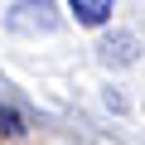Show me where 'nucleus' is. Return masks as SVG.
Returning <instances> with one entry per match:
<instances>
[{
  "label": "nucleus",
  "instance_id": "nucleus-1",
  "mask_svg": "<svg viewBox=\"0 0 145 145\" xmlns=\"http://www.w3.org/2000/svg\"><path fill=\"white\" fill-rule=\"evenodd\" d=\"M58 24H63V15H58L53 0H15L10 15H5L10 34H53Z\"/></svg>",
  "mask_w": 145,
  "mask_h": 145
},
{
  "label": "nucleus",
  "instance_id": "nucleus-2",
  "mask_svg": "<svg viewBox=\"0 0 145 145\" xmlns=\"http://www.w3.org/2000/svg\"><path fill=\"white\" fill-rule=\"evenodd\" d=\"M97 58H102L106 68H126V63L140 58V48H135V39H131L126 29H116V34H106V39L97 44Z\"/></svg>",
  "mask_w": 145,
  "mask_h": 145
},
{
  "label": "nucleus",
  "instance_id": "nucleus-3",
  "mask_svg": "<svg viewBox=\"0 0 145 145\" xmlns=\"http://www.w3.org/2000/svg\"><path fill=\"white\" fill-rule=\"evenodd\" d=\"M68 10H72V20H78V24L102 29V24L111 20V10H116V0H68Z\"/></svg>",
  "mask_w": 145,
  "mask_h": 145
}]
</instances>
